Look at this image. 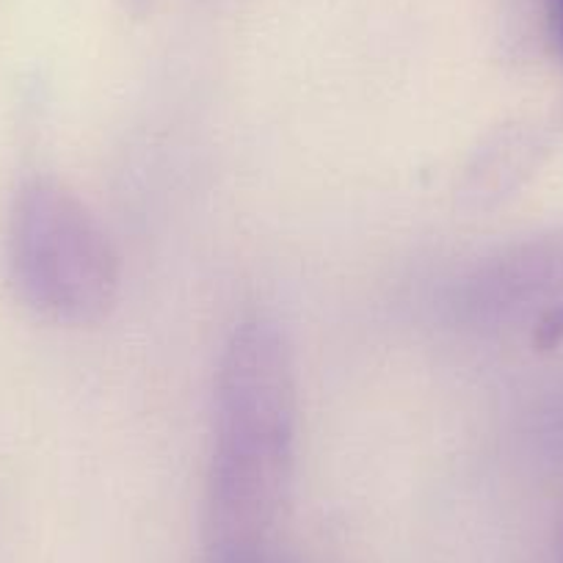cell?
Masks as SVG:
<instances>
[{
	"instance_id": "obj_3",
	"label": "cell",
	"mask_w": 563,
	"mask_h": 563,
	"mask_svg": "<svg viewBox=\"0 0 563 563\" xmlns=\"http://www.w3.org/2000/svg\"><path fill=\"white\" fill-rule=\"evenodd\" d=\"M563 307V232L511 243L464 274L456 312L473 327H503Z\"/></svg>"
},
{
	"instance_id": "obj_6",
	"label": "cell",
	"mask_w": 563,
	"mask_h": 563,
	"mask_svg": "<svg viewBox=\"0 0 563 563\" xmlns=\"http://www.w3.org/2000/svg\"><path fill=\"white\" fill-rule=\"evenodd\" d=\"M119 7H122L124 14H130V18H144L147 12H153L155 0H117Z\"/></svg>"
},
{
	"instance_id": "obj_1",
	"label": "cell",
	"mask_w": 563,
	"mask_h": 563,
	"mask_svg": "<svg viewBox=\"0 0 563 563\" xmlns=\"http://www.w3.org/2000/svg\"><path fill=\"white\" fill-rule=\"evenodd\" d=\"M296 445L299 384L288 334L271 318H249L232 329L216 371L208 561L271 550V533L294 492Z\"/></svg>"
},
{
	"instance_id": "obj_5",
	"label": "cell",
	"mask_w": 563,
	"mask_h": 563,
	"mask_svg": "<svg viewBox=\"0 0 563 563\" xmlns=\"http://www.w3.org/2000/svg\"><path fill=\"white\" fill-rule=\"evenodd\" d=\"M208 563H285V561H279L271 550H257V552H243V555L210 558Z\"/></svg>"
},
{
	"instance_id": "obj_4",
	"label": "cell",
	"mask_w": 563,
	"mask_h": 563,
	"mask_svg": "<svg viewBox=\"0 0 563 563\" xmlns=\"http://www.w3.org/2000/svg\"><path fill=\"white\" fill-rule=\"evenodd\" d=\"M547 31L563 53V0H547Z\"/></svg>"
},
{
	"instance_id": "obj_2",
	"label": "cell",
	"mask_w": 563,
	"mask_h": 563,
	"mask_svg": "<svg viewBox=\"0 0 563 563\" xmlns=\"http://www.w3.org/2000/svg\"><path fill=\"white\" fill-rule=\"evenodd\" d=\"M7 265L25 307L64 327H95L122 288L117 249L84 199L47 175L25 177L7 219Z\"/></svg>"
}]
</instances>
